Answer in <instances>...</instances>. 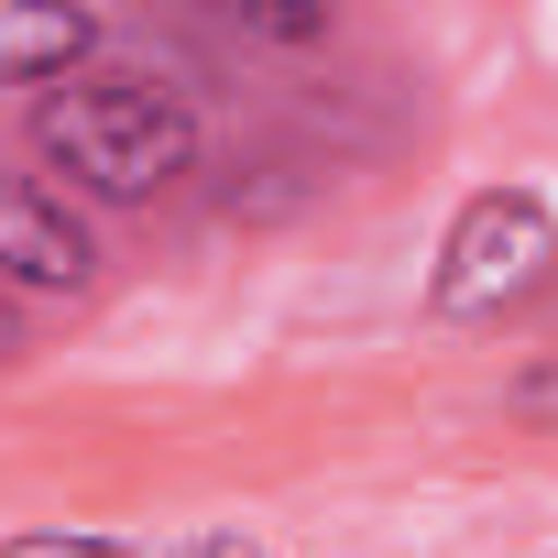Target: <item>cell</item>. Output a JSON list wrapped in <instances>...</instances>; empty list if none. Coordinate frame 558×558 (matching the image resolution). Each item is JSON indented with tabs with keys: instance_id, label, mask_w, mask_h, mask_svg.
Listing matches in <instances>:
<instances>
[{
	"instance_id": "1",
	"label": "cell",
	"mask_w": 558,
	"mask_h": 558,
	"mask_svg": "<svg viewBox=\"0 0 558 558\" xmlns=\"http://www.w3.org/2000/svg\"><path fill=\"white\" fill-rule=\"evenodd\" d=\"M34 154H45L77 197L143 208V197H165V186L197 165V110H186L165 77L77 66V77L34 88Z\"/></svg>"
},
{
	"instance_id": "2",
	"label": "cell",
	"mask_w": 558,
	"mask_h": 558,
	"mask_svg": "<svg viewBox=\"0 0 558 558\" xmlns=\"http://www.w3.org/2000/svg\"><path fill=\"white\" fill-rule=\"evenodd\" d=\"M558 274V219L536 186H482L460 197L449 241H438V274H427V307L438 318H504L525 307L536 286Z\"/></svg>"
},
{
	"instance_id": "3",
	"label": "cell",
	"mask_w": 558,
	"mask_h": 558,
	"mask_svg": "<svg viewBox=\"0 0 558 558\" xmlns=\"http://www.w3.org/2000/svg\"><path fill=\"white\" fill-rule=\"evenodd\" d=\"M99 274V241L88 219L66 208V186H34V175H0V296L34 286V296H77Z\"/></svg>"
},
{
	"instance_id": "4",
	"label": "cell",
	"mask_w": 558,
	"mask_h": 558,
	"mask_svg": "<svg viewBox=\"0 0 558 558\" xmlns=\"http://www.w3.org/2000/svg\"><path fill=\"white\" fill-rule=\"evenodd\" d=\"M88 56H99V12H66V0L23 12V0H0V88H56Z\"/></svg>"
},
{
	"instance_id": "5",
	"label": "cell",
	"mask_w": 558,
	"mask_h": 558,
	"mask_svg": "<svg viewBox=\"0 0 558 558\" xmlns=\"http://www.w3.org/2000/svg\"><path fill=\"white\" fill-rule=\"evenodd\" d=\"M0 558H132V547L88 525H23V536H0Z\"/></svg>"
},
{
	"instance_id": "6",
	"label": "cell",
	"mask_w": 558,
	"mask_h": 558,
	"mask_svg": "<svg viewBox=\"0 0 558 558\" xmlns=\"http://www.w3.org/2000/svg\"><path fill=\"white\" fill-rule=\"evenodd\" d=\"M175 558H274V547H263V536H241V525H208V536H186Z\"/></svg>"
},
{
	"instance_id": "7",
	"label": "cell",
	"mask_w": 558,
	"mask_h": 558,
	"mask_svg": "<svg viewBox=\"0 0 558 558\" xmlns=\"http://www.w3.org/2000/svg\"><path fill=\"white\" fill-rule=\"evenodd\" d=\"M23 351V318H12V296H0V362H12Z\"/></svg>"
}]
</instances>
